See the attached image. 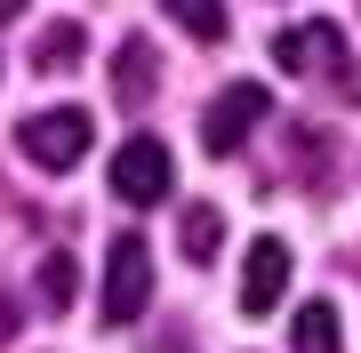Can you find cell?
<instances>
[{
  "instance_id": "ba28073f",
  "label": "cell",
  "mask_w": 361,
  "mask_h": 353,
  "mask_svg": "<svg viewBox=\"0 0 361 353\" xmlns=\"http://www.w3.org/2000/svg\"><path fill=\"white\" fill-rule=\"evenodd\" d=\"M80 56H89V32H80L73 16H65V25H49V32H40V49H32V73H49V80H65V73L80 65Z\"/></svg>"
},
{
  "instance_id": "30bf717a",
  "label": "cell",
  "mask_w": 361,
  "mask_h": 353,
  "mask_svg": "<svg viewBox=\"0 0 361 353\" xmlns=\"http://www.w3.org/2000/svg\"><path fill=\"white\" fill-rule=\"evenodd\" d=\"M161 8L177 16V25L193 32V40H209V49H217V40L233 32V16H225V0H161Z\"/></svg>"
},
{
  "instance_id": "7a4b0ae2",
  "label": "cell",
  "mask_w": 361,
  "mask_h": 353,
  "mask_svg": "<svg viewBox=\"0 0 361 353\" xmlns=\"http://www.w3.org/2000/svg\"><path fill=\"white\" fill-rule=\"evenodd\" d=\"M145 305H153V249H145V233H121L113 249H104V321H137Z\"/></svg>"
},
{
  "instance_id": "9c48e42d",
  "label": "cell",
  "mask_w": 361,
  "mask_h": 353,
  "mask_svg": "<svg viewBox=\"0 0 361 353\" xmlns=\"http://www.w3.org/2000/svg\"><path fill=\"white\" fill-rule=\"evenodd\" d=\"M289 345L297 353H345V337H337V305H297V329H289Z\"/></svg>"
},
{
  "instance_id": "52a82bcc",
  "label": "cell",
  "mask_w": 361,
  "mask_h": 353,
  "mask_svg": "<svg viewBox=\"0 0 361 353\" xmlns=\"http://www.w3.org/2000/svg\"><path fill=\"white\" fill-rule=\"evenodd\" d=\"M153 89H161V56H153V40H145V32H129V40H121V56H113V97L137 113Z\"/></svg>"
},
{
  "instance_id": "5b68a950",
  "label": "cell",
  "mask_w": 361,
  "mask_h": 353,
  "mask_svg": "<svg viewBox=\"0 0 361 353\" xmlns=\"http://www.w3.org/2000/svg\"><path fill=\"white\" fill-rule=\"evenodd\" d=\"M273 65L281 73H337L345 65V32L337 25H289V32H273Z\"/></svg>"
},
{
  "instance_id": "8992f818",
  "label": "cell",
  "mask_w": 361,
  "mask_h": 353,
  "mask_svg": "<svg viewBox=\"0 0 361 353\" xmlns=\"http://www.w3.org/2000/svg\"><path fill=\"white\" fill-rule=\"evenodd\" d=\"M289 289V241H249V265H241V305L249 314H273V297Z\"/></svg>"
},
{
  "instance_id": "3957f363",
  "label": "cell",
  "mask_w": 361,
  "mask_h": 353,
  "mask_svg": "<svg viewBox=\"0 0 361 353\" xmlns=\"http://www.w3.org/2000/svg\"><path fill=\"white\" fill-rule=\"evenodd\" d=\"M273 113V89L265 80H233V89H217L209 97V113H201V153H241V137L257 129V120Z\"/></svg>"
},
{
  "instance_id": "277c9868",
  "label": "cell",
  "mask_w": 361,
  "mask_h": 353,
  "mask_svg": "<svg viewBox=\"0 0 361 353\" xmlns=\"http://www.w3.org/2000/svg\"><path fill=\"white\" fill-rule=\"evenodd\" d=\"M169 144L161 137H129L113 153V201H137V209H153V201H169Z\"/></svg>"
},
{
  "instance_id": "8fae6325",
  "label": "cell",
  "mask_w": 361,
  "mask_h": 353,
  "mask_svg": "<svg viewBox=\"0 0 361 353\" xmlns=\"http://www.w3.org/2000/svg\"><path fill=\"white\" fill-rule=\"evenodd\" d=\"M177 241H185V257H193V265H209V257L225 249V217H217V209H185Z\"/></svg>"
},
{
  "instance_id": "4fadbf2b",
  "label": "cell",
  "mask_w": 361,
  "mask_h": 353,
  "mask_svg": "<svg viewBox=\"0 0 361 353\" xmlns=\"http://www.w3.org/2000/svg\"><path fill=\"white\" fill-rule=\"evenodd\" d=\"M16 8H32V0H0V25H16Z\"/></svg>"
},
{
  "instance_id": "7c38bea8",
  "label": "cell",
  "mask_w": 361,
  "mask_h": 353,
  "mask_svg": "<svg viewBox=\"0 0 361 353\" xmlns=\"http://www.w3.org/2000/svg\"><path fill=\"white\" fill-rule=\"evenodd\" d=\"M40 305H56V314L73 305V257H65V249H56V257H40Z\"/></svg>"
},
{
  "instance_id": "6da1fadb",
  "label": "cell",
  "mask_w": 361,
  "mask_h": 353,
  "mask_svg": "<svg viewBox=\"0 0 361 353\" xmlns=\"http://www.w3.org/2000/svg\"><path fill=\"white\" fill-rule=\"evenodd\" d=\"M89 144H97V120L80 113V105H49V113H32L25 129H16V153L32 161V169H80L89 161Z\"/></svg>"
},
{
  "instance_id": "5bb4252c",
  "label": "cell",
  "mask_w": 361,
  "mask_h": 353,
  "mask_svg": "<svg viewBox=\"0 0 361 353\" xmlns=\"http://www.w3.org/2000/svg\"><path fill=\"white\" fill-rule=\"evenodd\" d=\"M0 345H8V297H0Z\"/></svg>"
}]
</instances>
